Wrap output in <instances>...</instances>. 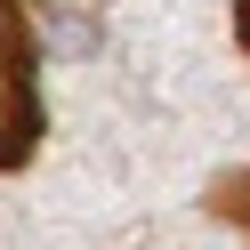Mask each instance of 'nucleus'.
Masks as SVG:
<instances>
[{
	"label": "nucleus",
	"instance_id": "f257e3e1",
	"mask_svg": "<svg viewBox=\"0 0 250 250\" xmlns=\"http://www.w3.org/2000/svg\"><path fill=\"white\" fill-rule=\"evenodd\" d=\"M41 137V89H33V24L17 0H0V162H17Z\"/></svg>",
	"mask_w": 250,
	"mask_h": 250
},
{
	"label": "nucleus",
	"instance_id": "7ed1b4c3",
	"mask_svg": "<svg viewBox=\"0 0 250 250\" xmlns=\"http://www.w3.org/2000/svg\"><path fill=\"white\" fill-rule=\"evenodd\" d=\"M234 24H242V41H250V0H242V17H234Z\"/></svg>",
	"mask_w": 250,
	"mask_h": 250
},
{
	"label": "nucleus",
	"instance_id": "f03ea898",
	"mask_svg": "<svg viewBox=\"0 0 250 250\" xmlns=\"http://www.w3.org/2000/svg\"><path fill=\"white\" fill-rule=\"evenodd\" d=\"M226 210H234V218H242V226H250V178H242V186H234V194H226Z\"/></svg>",
	"mask_w": 250,
	"mask_h": 250
}]
</instances>
